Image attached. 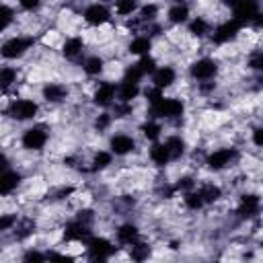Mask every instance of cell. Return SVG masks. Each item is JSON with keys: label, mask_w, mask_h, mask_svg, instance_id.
Wrapping results in <instances>:
<instances>
[{"label": "cell", "mask_w": 263, "mask_h": 263, "mask_svg": "<svg viewBox=\"0 0 263 263\" xmlns=\"http://www.w3.org/2000/svg\"><path fill=\"white\" fill-rule=\"evenodd\" d=\"M183 109H185L183 101H179V99H164L162 97L156 105L150 107V113L154 117H179L183 113Z\"/></svg>", "instance_id": "obj_1"}, {"label": "cell", "mask_w": 263, "mask_h": 263, "mask_svg": "<svg viewBox=\"0 0 263 263\" xmlns=\"http://www.w3.org/2000/svg\"><path fill=\"white\" fill-rule=\"evenodd\" d=\"M31 45H33V37H12L0 47V53L8 60H14V58H21Z\"/></svg>", "instance_id": "obj_2"}, {"label": "cell", "mask_w": 263, "mask_h": 263, "mask_svg": "<svg viewBox=\"0 0 263 263\" xmlns=\"http://www.w3.org/2000/svg\"><path fill=\"white\" fill-rule=\"evenodd\" d=\"M37 113V105L29 99H18V101H12L10 107H8V115L18 119V121H25V119H31L35 117Z\"/></svg>", "instance_id": "obj_3"}, {"label": "cell", "mask_w": 263, "mask_h": 263, "mask_svg": "<svg viewBox=\"0 0 263 263\" xmlns=\"http://www.w3.org/2000/svg\"><path fill=\"white\" fill-rule=\"evenodd\" d=\"M232 8H234V21L240 25L247 21H253L259 14V2L257 0H236V4Z\"/></svg>", "instance_id": "obj_4"}, {"label": "cell", "mask_w": 263, "mask_h": 263, "mask_svg": "<svg viewBox=\"0 0 263 263\" xmlns=\"http://www.w3.org/2000/svg\"><path fill=\"white\" fill-rule=\"evenodd\" d=\"M234 158H236V150L234 148H220V150H216V152H212L208 156V166L212 171H220V168L228 166Z\"/></svg>", "instance_id": "obj_5"}, {"label": "cell", "mask_w": 263, "mask_h": 263, "mask_svg": "<svg viewBox=\"0 0 263 263\" xmlns=\"http://www.w3.org/2000/svg\"><path fill=\"white\" fill-rule=\"evenodd\" d=\"M47 142V132L43 127H31L23 134V146L27 150H41Z\"/></svg>", "instance_id": "obj_6"}, {"label": "cell", "mask_w": 263, "mask_h": 263, "mask_svg": "<svg viewBox=\"0 0 263 263\" xmlns=\"http://www.w3.org/2000/svg\"><path fill=\"white\" fill-rule=\"evenodd\" d=\"M240 31V23H236L234 18L232 21H226L222 23L220 27H216L214 31V41L216 43H226V41H232Z\"/></svg>", "instance_id": "obj_7"}, {"label": "cell", "mask_w": 263, "mask_h": 263, "mask_svg": "<svg viewBox=\"0 0 263 263\" xmlns=\"http://www.w3.org/2000/svg\"><path fill=\"white\" fill-rule=\"evenodd\" d=\"M216 72H218L216 62H214V60H208V58L197 60V62L191 66V76L197 78V80H208V78H212Z\"/></svg>", "instance_id": "obj_8"}, {"label": "cell", "mask_w": 263, "mask_h": 263, "mask_svg": "<svg viewBox=\"0 0 263 263\" xmlns=\"http://www.w3.org/2000/svg\"><path fill=\"white\" fill-rule=\"evenodd\" d=\"M88 253L92 259L103 261L113 253V247L107 238H88Z\"/></svg>", "instance_id": "obj_9"}, {"label": "cell", "mask_w": 263, "mask_h": 263, "mask_svg": "<svg viewBox=\"0 0 263 263\" xmlns=\"http://www.w3.org/2000/svg\"><path fill=\"white\" fill-rule=\"evenodd\" d=\"M84 21L90 23V25H103V23H107L109 21L107 6H103V4H90L84 10Z\"/></svg>", "instance_id": "obj_10"}, {"label": "cell", "mask_w": 263, "mask_h": 263, "mask_svg": "<svg viewBox=\"0 0 263 263\" xmlns=\"http://www.w3.org/2000/svg\"><path fill=\"white\" fill-rule=\"evenodd\" d=\"M88 234H90L88 224H84V222H80V220L70 222V224L66 226V230H64V238H66V240H84V238H88Z\"/></svg>", "instance_id": "obj_11"}, {"label": "cell", "mask_w": 263, "mask_h": 263, "mask_svg": "<svg viewBox=\"0 0 263 263\" xmlns=\"http://www.w3.org/2000/svg\"><path fill=\"white\" fill-rule=\"evenodd\" d=\"M255 214H259V197L249 193L240 197V205H238V216L240 218H253Z\"/></svg>", "instance_id": "obj_12"}, {"label": "cell", "mask_w": 263, "mask_h": 263, "mask_svg": "<svg viewBox=\"0 0 263 263\" xmlns=\"http://www.w3.org/2000/svg\"><path fill=\"white\" fill-rule=\"evenodd\" d=\"M152 82H154L156 88H166V86H171V84L175 82V70L168 68V66H162V68L154 70V72H152Z\"/></svg>", "instance_id": "obj_13"}, {"label": "cell", "mask_w": 263, "mask_h": 263, "mask_svg": "<svg viewBox=\"0 0 263 263\" xmlns=\"http://www.w3.org/2000/svg\"><path fill=\"white\" fill-rule=\"evenodd\" d=\"M115 92H117L115 84H111V82H103V84L97 88V92H95V103L101 105V107H107V105L113 103Z\"/></svg>", "instance_id": "obj_14"}, {"label": "cell", "mask_w": 263, "mask_h": 263, "mask_svg": "<svg viewBox=\"0 0 263 263\" xmlns=\"http://www.w3.org/2000/svg\"><path fill=\"white\" fill-rule=\"evenodd\" d=\"M109 146H111V152H115V154L123 156V154L132 152L136 144H134V140H132L129 136H123V134H119V136H113V138H111Z\"/></svg>", "instance_id": "obj_15"}, {"label": "cell", "mask_w": 263, "mask_h": 263, "mask_svg": "<svg viewBox=\"0 0 263 263\" xmlns=\"http://www.w3.org/2000/svg\"><path fill=\"white\" fill-rule=\"evenodd\" d=\"M21 183V175L18 173H14V171H4V173H0V195H6V193H10L12 189H16V185Z\"/></svg>", "instance_id": "obj_16"}, {"label": "cell", "mask_w": 263, "mask_h": 263, "mask_svg": "<svg viewBox=\"0 0 263 263\" xmlns=\"http://www.w3.org/2000/svg\"><path fill=\"white\" fill-rule=\"evenodd\" d=\"M66 95H68V90L62 86V84H45L43 86V99L45 101H49V103H60V101H64L66 99Z\"/></svg>", "instance_id": "obj_17"}, {"label": "cell", "mask_w": 263, "mask_h": 263, "mask_svg": "<svg viewBox=\"0 0 263 263\" xmlns=\"http://www.w3.org/2000/svg\"><path fill=\"white\" fill-rule=\"evenodd\" d=\"M150 158H152V162H154V164L164 166V164L171 160L168 150H166V144H154V146L150 148Z\"/></svg>", "instance_id": "obj_18"}, {"label": "cell", "mask_w": 263, "mask_h": 263, "mask_svg": "<svg viewBox=\"0 0 263 263\" xmlns=\"http://www.w3.org/2000/svg\"><path fill=\"white\" fill-rule=\"evenodd\" d=\"M138 92H140V88L134 82H121V86L117 88V97H119L121 103H129L132 99L138 97Z\"/></svg>", "instance_id": "obj_19"}, {"label": "cell", "mask_w": 263, "mask_h": 263, "mask_svg": "<svg viewBox=\"0 0 263 263\" xmlns=\"http://www.w3.org/2000/svg\"><path fill=\"white\" fill-rule=\"evenodd\" d=\"M117 238H119V242H123V245H132V242H136V238H138V228H136L134 224H123V226L117 230Z\"/></svg>", "instance_id": "obj_20"}, {"label": "cell", "mask_w": 263, "mask_h": 263, "mask_svg": "<svg viewBox=\"0 0 263 263\" xmlns=\"http://www.w3.org/2000/svg\"><path fill=\"white\" fill-rule=\"evenodd\" d=\"M152 47V41L150 37H136L132 43H129V51L136 53V55H146Z\"/></svg>", "instance_id": "obj_21"}, {"label": "cell", "mask_w": 263, "mask_h": 263, "mask_svg": "<svg viewBox=\"0 0 263 263\" xmlns=\"http://www.w3.org/2000/svg\"><path fill=\"white\" fill-rule=\"evenodd\" d=\"M164 144H166V150H168V156L171 158H179L185 152V142L179 136H171Z\"/></svg>", "instance_id": "obj_22"}, {"label": "cell", "mask_w": 263, "mask_h": 263, "mask_svg": "<svg viewBox=\"0 0 263 263\" xmlns=\"http://www.w3.org/2000/svg\"><path fill=\"white\" fill-rule=\"evenodd\" d=\"M62 51H64L66 58H76V55L82 51V39H80V37H70V39H66Z\"/></svg>", "instance_id": "obj_23"}, {"label": "cell", "mask_w": 263, "mask_h": 263, "mask_svg": "<svg viewBox=\"0 0 263 263\" xmlns=\"http://www.w3.org/2000/svg\"><path fill=\"white\" fill-rule=\"evenodd\" d=\"M189 16V8L185 4H175L171 10H168V21L171 23H185Z\"/></svg>", "instance_id": "obj_24"}, {"label": "cell", "mask_w": 263, "mask_h": 263, "mask_svg": "<svg viewBox=\"0 0 263 263\" xmlns=\"http://www.w3.org/2000/svg\"><path fill=\"white\" fill-rule=\"evenodd\" d=\"M189 33H193L195 37H203L205 33H210V23L205 21V18H193L191 23H189Z\"/></svg>", "instance_id": "obj_25"}, {"label": "cell", "mask_w": 263, "mask_h": 263, "mask_svg": "<svg viewBox=\"0 0 263 263\" xmlns=\"http://www.w3.org/2000/svg\"><path fill=\"white\" fill-rule=\"evenodd\" d=\"M16 82V70L6 66V68H0V88H8Z\"/></svg>", "instance_id": "obj_26"}, {"label": "cell", "mask_w": 263, "mask_h": 263, "mask_svg": "<svg viewBox=\"0 0 263 263\" xmlns=\"http://www.w3.org/2000/svg\"><path fill=\"white\" fill-rule=\"evenodd\" d=\"M197 193L201 195L203 203H212V201H216L220 197V187H216V185H203Z\"/></svg>", "instance_id": "obj_27"}, {"label": "cell", "mask_w": 263, "mask_h": 263, "mask_svg": "<svg viewBox=\"0 0 263 263\" xmlns=\"http://www.w3.org/2000/svg\"><path fill=\"white\" fill-rule=\"evenodd\" d=\"M150 255V247L144 242H132V259L134 261H144Z\"/></svg>", "instance_id": "obj_28"}, {"label": "cell", "mask_w": 263, "mask_h": 263, "mask_svg": "<svg viewBox=\"0 0 263 263\" xmlns=\"http://www.w3.org/2000/svg\"><path fill=\"white\" fill-rule=\"evenodd\" d=\"M101 70H103V60H101L99 55L86 58V62H84V72H86V74L95 76V74H99Z\"/></svg>", "instance_id": "obj_29"}, {"label": "cell", "mask_w": 263, "mask_h": 263, "mask_svg": "<svg viewBox=\"0 0 263 263\" xmlns=\"http://www.w3.org/2000/svg\"><path fill=\"white\" fill-rule=\"evenodd\" d=\"M138 8V0H117L115 10L117 14H132Z\"/></svg>", "instance_id": "obj_30"}, {"label": "cell", "mask_w": 263, "mask_h": 263, "mask_svg": "<svg viewBox=\"0 0 263 263\" xmlns=\"http://www.w3.org/2000/svg\"><path fill=\"white\" fill-rule=\"evenodd\" d=\"M107 164H111V154L109 152H97L92 158V171H101Z\"/></svg>", "instance_id": "obj_31"}, {"label": "cell", "mask_w": 263, "mask_h": 263, "mask_svg": "<svg viewBox=\"0 0 263 263\" xmlns=\"http://www.w3.org/2000/svg\"><path fill=\"white\" fill-rule=\"evenodd\" d=\"M185 205L189 210H199L203 205V199H201V195L197 191H189V193H185Z\"/></svg>", "instance_id": "obj_32"}, {"label": "cell", "mask_w": 263, "mask_h": 263, "mask_svg": "<svg viewBox=\"0 0 263 263\" xmlns=\"http://www.w3.org/2000/svg\"><path fill=\"white\" fill-rule=\"evenodd\" d=\"M136 66L140 68V72H142V74H152V72L156 70V62H154L152 58H148V53H146V55H142V60H140Z\"/></svg>", "instance_id": "obj_33"}, {"label": "cell", "mask_w": 263, "mask_h": 263, "mask_svg": "<svg viewBox=\"0 0 263 263\" xmlns=\"http://www.w3.org/2000/svg\"><path fill=\"white\" fill-rule=\"evenodd\" d=\"M142 76H144V74H142L140 68L134 64V66H129V68L125 70V74H123V82H134V84H138Z\"/></svg>", "instance_id": "obj_34"}, {"label": "cell", "mask_w": 263, "mask_h": 263, "mask_svg": "<svg viewBox=\"0 0 263 263\" xmlns=\"http://www.w3.org/2000/svg\"><path fill=\"white\" fill-rule=\"evenodd\" d=\"M142 134H144L148 140H156V138L160 136V125H156V123L148 121V123H144V125H142Z\"/></svg>", "instance_id": "obj_35"}, {"label": "cell", "mask_w": 263, "mask_h": 263, "mask_svg": "<svg viewBox=\"0 0 263 263\" xmlns=\"http://www.w3.org/2000/svg\"><path fill=\"white\" fill-rule=\"evenodd\" d=\"M12 23V10L6 4H0V31H4Z\"/></svg>", "instance_id": "obj_36"}, {"label": "cell", "mask_w": 263, "mask_h": 263, "mask_svg": "<svg viewBox=\"0 0 263 263\" xmlns=\"http://www.w3.org/2000/svg\"><path fill=\"white\" fill-rule=\"evenodd\" d=\"M156 12H158L156 4H146V6H142V10H140V18H142V21H152V18L156 16Z\"/></svg>", "instance_id": "obj_37"}, {"label": "cell", "mask_w": 263, "mask_h": 263, "mask_svg": "<svg viewBox=\"0 0 263 263\" xmlns=\"http://www.w3.org/2000/svg\"><path fill=\"white\" fill-rule=\"evenodd\" d=\"M16 224V216L14 214H4L0 216V230H10Z\"/></svg>", "instance_id": "obj_38"}, {"label": "cell", "mask_w": 263, "mask_h": 263, "mask_svg": "<svg viewBox=\"0 0 263 263\" xmlns=\"http://www.w3.org/2000/svg\"><path fill=\"white\" fill-rule=\"evenodd\" d=\"M160 90H162V88H156V86H154V88H150V90H146V99H148L150 107H152V105H156V103L162 99V92H160Z\"/></svg>", "instance_id": "obj_39"}, {"label": "cell", "mask_w": 263, "mask_h": 263, "mask_svg": "<svg viewBox=\"0 0 263 263\" xmlns=\"http://www.w3.org/2000/svg\"><path fill=\"white\" fill-rule=\"evenodd\" d=\"M193 187V179L191 177H181L179 181H177V185H175V189H183V191H187V189H191Z\"/></svg>", "instance_id": "obj_40"}, {"label": "cell", "mask_w": 263, "mask_h": 263, "mask_svg": "<svg viewBox=\"0 0 263 263\" xmlns=\"http://www.w3.org/2000/svg\"><path fill=\"white\" fill-rule=\"evenodd\" d=\"M109 121H111V115H109V113H103V115L97 117L95 125H97V129H105V127L109 125Z\"/></svg>", "instance_id": "obj_41"}, {"label": "cell", "mask_w": 263, "mask_h": 263, "mask_svg": "<svg viewBox=\"0 0 263 263\" xmlns=\"http://www.w3.org/2000/svg\"><path fill=\"white\" fill-rule=\"evenodd\" d=\"M21 2V6L25 8V10H35V8H39V4H41V0H18Z\"/></svg>", "instance_id": "obj_42"}, {"label": "cell", "mask_w": 263, "mask_h": 263, "mask_svg": "<svg viewBox=\"0 0 263 263\" xmlns=\"http://www.w3.org/2000/svg\"><path fill=\"white\" fill-rule=\"evenodd\" d=\"M249 64H251L253 70H261V66H263V55H261V53H255Z\"/></svg>", "instance_id": "obj_43"}, {"label": "cell", "mask_w": 263, "mask_h": 263, "mask_svg": "<svg viewBox=\"0 0 263 263\" xmlns=\"http://www.w3.org/2000/svg\"><path fill=\"white\" fill-rule=\"evenodd\" d=\"M45 259V255H41V253H37V251H29L27 255H25V261H43Z\"/></svg>", "instance_id": "obj_44"}, {"label": "cell", "mask_w": 263, "mask_h": 263, "mask_svg": "<svg viewBox=\"0 0 263 263\" xmlns=\"http://www.w3.org/2000/svg\"><path fill=\"white\" fill-rule=\"evenodd\" d=\"M6 168H8V160H6L4 154H0V173H4Z\"/></svg>", "instance_id": "obj_45"}, {"label": "cell", "mask_w": 263, "mask_h": 263, "mask_svg": "<svg viewBox=\"0 0 263 263\" xmlns=\"http://www.w3.org/2000/svg\"><path fill=\"white\" fill-rule=\"evenodd\" d=\"M253 140H255V144H257V146H261V127H257V129H255Z\"/></svg>", "instance_id": "obj_46"}, {"label": "cell", "mask_w": 263, "mask_h": 263, "mask_svg": "<svg viewBox=\"0 0 263 263\" xmlns=\"http://www.w3.org/2000/svg\"><path fill=\"white\" fill-rule=\"evenodd\" d=\"M222 2H224L226 6H234V4H236V0H222Z\"/></svg>", "instance_id": "obj_47"}, {"label": "cell", "mask_w": 263, "mask_h": 263, "mask_svg": "<svg viewBox=\"0 0 263 263\" xmlns=\"http://www.w3.org/2000/svg\"><path fill=\"white\" fill-rule=\"evenodd\" d=\"M175 2H177V4H181V2H183V0H175Z\"/></svg>", "instance_id": "obj_48"}]
</instances>
